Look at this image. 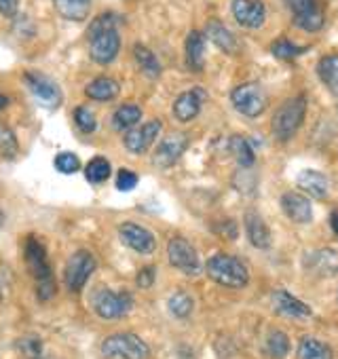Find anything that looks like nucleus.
Listing matches in <instances>:
<instances>
[{
    "label": "nucleus",
    "mask_w": 338,
    "mask_h": 359,
    "mask_svg": "<svg viewBox=\"0 0 338 359\" xmlns=\"http://www.w3.org/2000/svg\"><path fill=\"white\" fill-rule=\"evenodd\" d=\"M158 133H161V121H150L142 127H131L129 133L125 135V148L133 154H142L152 146V142H156Z\"/></svg>",
    "instance_id": "obj_15"
},
{
    "label": "nucleus",
    "mask_w": 338,
    "mask_h": 359,
    "mask_svg": "<svg viewBox=\"0 0 338 359\" xmlns=\"http://www.w3.org/2000/svg\"><path fill=\"white\" fill-rule=\"evenodd\" d=\"M7 104H9V100H7L3 93H0V112H3V110L7 108Z\"/></svg>",
    "instance_id": "obj_43"
},
{
    "label": "nucleus",
    "mask_w": 338,
    "mask_h": 359,
    "mask_svg": "<svg viewBox=\"0 0 338 359\" xmlns=\"http://www.w3.org/2000/svg\"><path fill=\"white\" fill-rule=\"evenodd\" d=\"M203 100H205V91L199 89V87L184 91V93L178 95V100L174 102V116H176L180 123L193 121V118L201 112Z\"/></svg>",
    "instance_id": "obj_17"
},
{
    "label": "nucleus",
    "mask_w": 338,
    "mask_h": 359,
    "mask_svg": "<svg viewBox=\"0 0 338 359\" xmlns=\"http://www.w3.org/2000/svg\"><path fill=\"white\" fill-rule=\"evenodd\" d=\"M20 7V0H0V13L5 18H15Z\"/></svg>",
    "instance_id": "obj_41"
},
{
    "label": "nucleus",
    "mask_w": 338,
    "mask_h": 359,
    "mask_svg": "<svg viewBox=\"0 0 338 359\" xmlns=\"http://www.w3.org/2000/svg\"><path fill=\"white\" fill-rule=\"evenodd\" d=\"M24 256H26V266L30 271V275L36 279V296L39 300L47 302L55 296L58 292V283L53 279V271H51V264L47 260V252H45V245L30 237L26 241V248H24Z\"/></svg>",
    "instance_id": "obj_2"
},
{
    "label": "nucleus",
    "mask_w": 338,
    "mask_h": 359,
    "mask_svg": "<svg viewBox=\"0 0 338 359\" xmlns=\"http://www.w3.org/2000/svg\"><path fill=\"white\" fill-rule=\"evenodd\" d=\"M296 184L300 191H304L313 199H325V195H327V177L321 171L302 169L296 175Z\"/></svg>",
    "instance_id": "obj_20"
},
{
    "label": "nucleus",
    "mask_w": 338,
    "mask_h": 359,
    "mask_svg": "<svg viewBox=\"0 0 338 359\" xmlns=\"http://www.w3.org/2000/svg\"><path fill=\"white\" fill-rule=\"evenodd\" d=\"M304 264L311 273L321 277H334L338 275V254L332 250H317L304 258Z\"/></svg>",
    "instance_id": "obj_19"
},
{
    "label": "nucleus",
    "mask_w": 338,
    "mask_h": 359,
    "mask_svg": "<svg viewBox=\"0 0 338 359\" xmlns=\"http://www.w3.org/2000/svg\"><path fill=\"white\" fill-rule=\"evenodd\" d=\"M135 187H137V175H135V171H131V169H121V171L116 173V189H119V191L129 193V191H133Z\"/></svg>",
    "instance_id": "obj_39"
},
{
    "label": "nucleus",
    "mask_w": 338,
    "mask_h": 359,
    "mask_svg": "<svg viewBox=\"0 0 338 359\" xmlns=\"http://www.w3.org/2000/svg\"><path fill=\"white\" fill-rule=\"evenodd\" d=\"M74 123H76V127H79L83 133H93V131L97 129V118H95V114H93L89 108H85V106H79V108L74 110Z\"/></svg>",
    "instance_id": "obj_35"
},
{
    "label": "nucleus",
    "mask_w": 338,
    "mask_h": 359,
    "mask_svg": "<svg viewBox=\"0 0 338 359\" xmlns=\"http://www.w3.org/2000/svg\"><path fill=\"white\" fill-rule=\"evenodd\" d=\"M18 346H20V351H22L28 359H39L41 353H43V342H41L39 338H34V336L22 338V340L18 342Z\"/></svg>",
    "instance_id": "obj_38"
},
{
    "label": "nucleus",
    "mask_w": 338,
    "mask_h": 359,
    "mask_svg": "<svg viewBox=\"0 0 338 359\" xmlns=\"http://www.w3.org/2000/svg\"><path fill=\"white\" fill-rule=\"evenodd\" d=\"M119 237L129 250H133L137 254H152L154 248H156L154 235L148 229H144V226H140L135 222H123L119 226Z\"/></svg>",
    "instance_id": "obj_13"
},
{
    "label": "nucleus",
    "mask_w": 338,
    "mask_h": 359,
    "mask_svg": "<svg viewBox=\"0 0 338 359\" xmlns=\"http://www.w3.org/2000/svg\"><path fill=\"white\" fill-rule=\"evenodd\" d=\"M119 91H121L119 83L110 76H100L85 87L87 97H91L95 102H110L119 95Z\"/></svg>",
    "instance_id": "obj_23"
},
{
    "label": "nucleus",
    "mask_w": 338,
    "mask_h": 359,
    "mask_svg": "<svg viewBox=\"0 0 338 359\" xmlns=\"http://www.w3.org/2000/svg\"><path fill=\"white\" fill-rule=\"evenodd\" d=\"M102 355L106 359H148L150 348L140 336L123 332L112 334L102 342Z\"/></svg>",
    "instance_id": "obj_5"
},
{
    "label": "nucleus",
    "mask_w": 338,
    "mask_h": 359,
    "mask_svg": "<svg viewBox=\"0 0 338 359\" xmlns=\"http://www.w3.org/2000/svg\"><path fill=\"white\" fill-rule=\"evenodd\" d=\"M283 214L296 222V224H309L313 220V208H311V201L300 195V193H285L279 201Z\"/></svg>",
    "instance_id": "obj_16"
},
{
    "label": "nucleus",
    "mask_w": 338,
    "mask_h": 359,
    "mask_svg": "<svg viewBox=\"0 0 338 359\" xmlns=\"http://www.w3.org/2000/svg\"><path fill=\"white\" fill-rule=\"evenodd\" d=\"M233 15L239 26L256 30L266 20V9L260 0H233Z\"/></svg>",
    "instance_id": "obj_14"
},
{
    "label": "nucleus",
    "mask_w": 338,
    "mask_h": 359,
    "mask_svg": "<svg viewBox=\"0 0 338 359\" xmlns=\"http://www.w3.org/2000/svg\"><path fill=\"white\" fill-rule=\"evenodd\" d=\"M187 64L191 70H203L205 64V36L201 32H191L187 39Z\"/></svg>",
    "instance_id": "obj_24"
},
{
    "label": "nucleus",
    "mask_w": 338,
    "mask_h": 359,
    "mask_svg": "<svg viewBox=\"0 0 338 359\" xmlns=\"http://www.w3.org/2000/svg\"><path fill=\"white\" fill-rule=\"evenodd\" d=\"M269 357L273 359H283L288 353H290V338L285 332L281 330H273L269 336H266V344H264Z\"/></svg>",
    "instance_id": "obj_32"
},
{
    "label": "nucleus",
    "mask_w": 338,
    "mask_h": 359,
    "mask_svg": "<svg viewBox=\"0 0 338 359\" xmlns=\"http://www.w3.org/2000/svg\"><path fill=\"white\" fill-rule=\"evenodd\" d=\"M205 273L212 281L224 287H233V290L245 287L250 281L248 266L239 258L229 256V254H214L205 264Z\"/></svg>",
    "instance_id": "obj_3"
},
{
    "label": "nucleus",
    "mask_w": 338,
    "mask_h": 359,
    "mask_svg": "<svg viewBox=\"0 0 338 359\" xmlns=\"http://www.w3.org/2000/svg\"><path fill=\"white\" fill-rule=\"evenodd\" d=\"M229 150H231V154L235 156V161L241 167H252L254 161H256V154H254L252 144L245 137H241V135H233L229 140Z\"/></svg>",
    "instance_id": "obj_29"
},
{
    "label": "nucleus",
    "mask_w": 338,
    "mask_h": 359,
    "mask_svg": "<svg viewBox=\"0 0 338 359\" xmlns=\"http://www.w3.org/2000/svg\"><path fill=\"white\" fill-rule=\"evenodd\" d=\"M271 302H273L275 313H279V315L294 317V319L311 317V309H309L302 300L294 298V296H292L290 292H285V290H277V292H273Z\"/></svg>",
    "instance_id": "obj_18"
},
{
    "label": "nucleus",
    "mask_w": 338,
    "mask_h": 359,
    "mask_svg": "<svg viewBox=\"0 0 338 359\" xmlns=\"http://www.w3.org/2000/svg\"><path fill=\"white\" fill-rule=\"evenodd\" d=\"M55 11L70 22H83L89 15L91 0H53Z\"/></svg>",
    "instance_id": "obj_25"
},
{
    "label": "nucleus",
    "mask_w": 338,
    "mask_h": 359,
    "mask_svg": "<svg viewBox=\"0 0 338 359\" xmlns=\"http://www.w3.org/2000/svg\"><path fill=\"white\" fill-rule=\"evenodd\" d=\"M55 169L70 175V173H76L81 169V158L74 154V152H60L55 156Z\"/></svg>",
    "instance_id": "obj_37"
},
{
    "label": "nucleus",
    "mask_w": 338,
    "mask_h": 359,
    "mask_svg": "<svg viewBox=\"0 0 338 359\" xmlns=\"http://www.w3.org/2000/svg\"><path fill=\"white\" fill-rule=\"evenodd\" d=\"M298 357L300 359H332V351L325 342L313 336H304L298 344Z\"/></svg>",
    "instance_id": "obj_27"
},
{
    "label": "nucleus",
    "mask_w": 338,
    "mask_h": 359,
    "mask_svg": "<svg viewBox=\"0 0 338 359\" xmlns=\"http://www.w3.org/2000/svg\"><path fill=\"white\" fill-rule=\"evenodd\" d=\"M167 306H169V313H172L174 317L184 319V317H189L193 313L195 302H193V298L187 292H176L172 298L167 300Z\"/></svg>",
    "instance_id": "obj_33"
},
{
    "label": "nucleus",
    "mask_w": 338,
    "mask_h": 359,
    "mask_svg": "<svg viewBox=\"0 0 338 359\" xmlns=\"http://www.w3.org/2000/svg\"><path fill=\"white\" fill-rule=\"evenodd\" d=\"M39 359H41V357H39Z\"/></svg>",
    "instance_id": "obj_45"
},
{
    "label": "nucleus",
    "mask_w": 338,
    "mask_h": 359,
    "mask_svg": "<svg viewBox=\"0 0 338 359\" xmlns=\"http://www.w3.org/2000/svg\"><path fill=\"white\" fill-rule=\"evenodd\" d=\"M167 258H169V264L178 271H182L184 275H199L201 273L199 254L193 248V243L187 241L184 237H174L167 243Z\"/></svg>",
    "instance_id": "obj_7"
},
{
    "label": "nucleus",
    "mask_w": 338,
    "mask_h": 359,
    "mask_svg": "<svg viewBox=\"0 0 338 359\" xmlns=\"http://www.w3.org/2000/svg\"><path fill=\"white\" fill-rule=\"evenodd\" d=\"M110 171H112V167H110L108 158L95 156V158H91L87 163L85 177H87V182H91V184H102V182H106V180L110 177Z\"/></svg>",
    "instance_id": "obj_31"
},
{
    "label": "nucleus",
    "mask_w": 338,
    "mask_h": 359,
    "mask_svg": "<svg viewBox=\"0 0 338 359\" xmlns=\"http://www.w3.org/2000/svg\"><path fill=\"white\" fill-rule=\"evenodd\" d=\"M187 146H189L187 133H180V131L169 133V135H165L158 142V146H156V150L152 154V163L156 167H172L182 156V152L187 150Z\"/></svg>",
    "instance_id": "obj_12"
},
{
    "label": "nucleus",
    "mask_w": 338,
    "mask_h": 359,
    "mask_svg": "<svg viewBox=\"0 0 338 359\" xmlns=\"http://www.w3.org/2000/svg\"><path fill=\"white\" fill-rule=\"evenodd\" d=\"M93 271H95V258L91 252L79 250L76 254H72L68 264H66V271H64V279H66L68 290L81 292L85 287V283L89 281Z\"/></svg>",
    "instance_id": "obj_10"
},
{
    "label": "nucleus",
    "mask_w": 338,
    "mask_h": 359,
    "mask_svg": "<svg viewBox=\"0 0 338 359\" xmlns=\"http://www.w3.org/2000/svg\"><path fill=\"white\" fill-rule=\"evenodd\" d=\"M15 152H18V140H15V133H13L9 127L0 125V156L11 158Z\"/></svg>",
    "instance_id": "obj_36"
},
{
    "label": "nucleus",
    "mask_w": 338,
    "mask_h": 359,
    "mask_svg": "<svg viewBox=\"0 0 338 359\" xmlns=\"http://www.w3.org/2000/svg\"><path fill=\"white\" fill-rule=\"evenodd\" d=\"M133 57H135V62H137L140 70H142L146 76L156 79V76L161 74V64H158L156 55H154L148 47H144V45H135V47H133Z\"/></svg>",
    "instance_id": "obj_28"
},
{
    "label": "nucleus",
    "mask_w": 338,
    "mask_h": 359,
    "mask_svg": "<svg viewBox=\"0 0 338 359\" xmlns=\"http://www.w3.org/2000/svg\"><path fill=\"white\" fill-rule=\"evenodd\" d=\"M306 49L304 47H298V45H294L292 41H288V39H277L273 45H271V53L277 57V60H281V62H292V60H296L298 55H302Z\"/></svg>",
    "instance_id": "obj_34"
},
{
    "label": "nucleus",
    "mask_w": 338,
    "mask_h": 359,
    "mask_svg": "<svg viewBox=\"0 0 338 359\" xmlns=\"http://www.w3.org/2000/svg\"><path fill=\"white\" fill-rule=\"evenodd\" d=\"M304 112H306V100L302 95L300 97H292L281 108H277V112L273 114V121H271L275 137L279 142L292 140L294 133L300 129V125L304 121Z\"/></svg>",
    "instance_id": "obj_4"
},
{
    "label": "nucleus",
    "mask_w": 338,
    "mask_h": 359,
    "mask_svg": "<svg viewBox=\"0 0 338 359\" xmlns=\"http://www.w3.org/2000/svg\"><path fill=\"white\" fill-rule=\"evenodd\" d=\"M245 233H248V239L254 248H258V250L271 248V231H269L266 222L256 212L245 214Z\"/></svg>",
    "instance_id": "obj_21"
},
{
    "label": "nucleus",
    "mask_w": 338,
    "mask_h": 359,
    "mask_svg": "<svg viewBox=\"0 0 338 359\" xmlns=\"http://www.w3.org/2000/svg\"><path fill=\"white\" fill-rule=\"evenodd\" d=\"M119 18L114 13H102L95 18L87 30L89 39V53L91 60L100 66H108L114 62L121 49V36H119Z\"/></svg>",
    "instance_id": "obj_1"
},
{
    "label": "nucleus",
    "mask_w": 338,
    "mask_h": 359,
    "mask_svg": "<svg viewBox=\"0 0 338 359\" xmlns=\"http://www.w3.org/2000/svg\"><path fill=\"white\" fill-rule=\"evenodd\" d=\"M205 36H208L220 51H224V53H235V51H237V41H235V36H233L231 30H229L222 22H218V20L208 22V26H205Z\"/></svg>",
    "instance_id": "obj_22"
},
{
    "label": "nucleus",
    "mask_w": 338,
    "mask_h": 359,
    "mask_svg": "<svg viewBox=\"0 0 338 359\" xmlns=\"http://www.w3.org/2000/svg\"><path fill=\"white\" fill-rule=\"evenodd\" d=\"M142 118V110L135 104H125L121 108H116V112L112 114V127L123 131V129H131L133 125H137Z\"/></svg>",
    "instance_id": "obj_30"
},
{
    "label": "nucleus",
    "mask_w": 338,
    "mask_h": 359,
    "mask_svg": "<svg viewBox=\"0 0 338 359\" xmlns=\"http://www.w3.org/2000/svg\"><path fill=\"white\" fill-rule=\"evenodd\" d=\"M5 226V214H3V210H0V229Z\"/></svg>",
    "instance_id": "obj_44"
},
{
    "label": "nucleus",
    "mask_w": 338,
    "mask_h": 359,
    "mask_svg": "<svg viewBox=\"0 0 338 359\" xmlns=\"http://www.w3.org/2000/svg\"><path fill=\"white\" fill-rule=\"evenodd\" d=\"M24 79H26V85H28L30 93L43 106L58 108L62 104V89H60V85L53 79H49V76H45L41 72H26Z\"/></svg>",
    "instance_id": "obj_11"
},
{
    "label": "nucleus",
    "mask_w": 338,
    "mask_h": 359,
    "mask_svg": "<svg viewBox=\"0 0 338 359\" xmlns=\"http://www.w3.org/2000/svg\"><path fill=\"white\" fill-rule=\"evenodd\" d=\"M231 102L237 112H241L243 116H250V118L260 116L266 106L264 91L256 83H245V85L235 87L231 91Z\"/></svg>",
    "instance_id": "obj_8"
},
{
    "label": "nucleus",
    "mask_w": 338,
    "mask_h": 359,
    "mask_svg": "<svg viewBox=\"0 0 338 359\" xmlns=\"http://www.w3.org/2000/svg\"><path fill=\"white\" fill-rule=\"evenodd\" d=\"M294 24L304 32H319L325 24L323 7L319 0H288Z\"/></svg>",
    "instance_id": "obj_9"
},
{
    "label": "nucleus",
    "mask_w": 338,
    "mask_h": 359,
    "mask_svg": "<svg viewBox=\"0 0 338 359\" xmlns=\"http://www.w3.org/2000/svg\"><path fill=\"white\" fill-rule=\"evenodd\" d=\"M317 74L321 83L338 95V55H323L317 64Z\"/></svg>",
    "instance_id": "obj_26"
},
{
    "label": "nucleus",
    "mask_w": 338,
    "mask_h": 359,
    "mask_svg": "<svg viewBox=\"0 0 338 359\" xmlns=\"http://www.w3.org/2000/svg\"><path fill=\"white\" fill-rule=\"evenodd\" d=\"M154 277H156V269H154V266H146V269H142V271L137 273V279H135V281H137L140 287L146 290V287H150V285L154 283Z\"/></svg>",
    "instance_id": "obj_40"
},
{
    "label": "nucleus",
    "mask_w": 338,
    "mask_h": 359,
    "mask_svg": "<svg viewBox=\"0 0 338 359\" xmlns=\"http://www.w3.org/2000/svg\"><path fill=\"white\" fill-rule=\"evenodd\" d=\"M91 306L102 319H121L133 309V298L129 292H112L102 287L93 294Z\"/></svg>",
    "instance_id": "obj_6"
},
{
    "label": "nucleus",
    "mask_w": 338,
    "mask_h": 359,
    "mask_svg": "<svg viewBox=\"0 0 338 359\" xmlns=\"http://www.w3.org/2000/svg\"><path fill=\"white\" fill-rule=\"evenodd\" d=\"M330 226H332V231L338 235V212H334V214L330 216Z\"/></svg>",
    "instance_id": "obj_42"
}]
</instances>
